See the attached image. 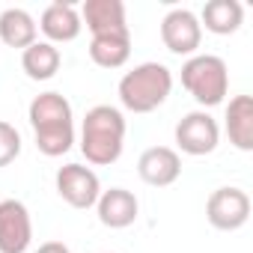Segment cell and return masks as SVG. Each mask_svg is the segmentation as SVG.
Instances as JSON below:
<instances>
[{
  "mask_svg": "<svg viewBox=\"0 0 253 253\" xmlns=\"http://www.w3.org/2000/svg\"><path fill=\"white\" fill-rule=\"evenodd\" d=\"M131 57V36L128 30L122 33H104V36H92L89 42V60L101 69H119Z\"/></svg>",
  "mask_w": 253,
  "mask_h": 253,
  "instance_id": "9a60e30c",
  "label": "cell"
},
{
  "mask_svg": "<svg viewBox=\"0 0 253 253\" xmlns=\"http://www.w3.org/2000/svg\"><path fill=\"white\" fill-rule=\"evenodd\" d=\"M173 89V72L164 63H140L119 81V101L131 113L158 110Z\"/></svg>",
  "mask_w": 253,
  "mask_h": 253,
  "instance_id": "7a4b0ae2",
  "label": "cell"
},
{
  "mask_svg": "<svg viewBox=\"0 0 253 253\" xmlns=\"http://www.w3.org/2000/svg\"><path fill=\"white\" fill-rule=\"evenodd\" d=\"M30 125L33 131H48V128H63V125H75L72 122V104L66 95L60 92H42L30 101Z\"/></svg>",
  "mask_w": 253,
  "mask_h": 253,
  "instance_id": "7c38bea8",
  "label": "cell"
},
{
  "mask_svg": "<svg viewBox=\"0 0 253 253\" xmlns=\"http://www.w3.org/2000/svg\"><path fill=\"white\" fill-rule=\"evenodd\" d=\"M137 173H140V179L146 185L167 188L182 176V158L170 146H149L137 161Z\"/></svg>",
  "mask_w": 253,
  "mask_h": 253,
  "instance_id": "9c48e42d",
  "label": "cell"
},
{
  "mask_svg": "<svg viewBox=\"0 0 253 253\" xmlns=\"http://www.w3.org/2000/svg\"><path fill=\"white\" fill-rule=\"evenodd\" d=\"M78 15H81V24H86V30L92 36L128 30V24H125V3H122V0H86Z\"/></svg>",
  "mask_w": 253,
  "mask_h": 253,
  "instance_id": "30bf717a",
  "label": "cell"
},
{
  "mask_svg": "<svg viewBox=\"0 0 253 253\" xmlns=\"http://www.w3.org/2000/svg\"><path fill=\"white\" fill-rule=\"evenodd\" d=\"M182 86L203 107H217L229 92V69L214 54H194L182 66Z\"/></svg>",
  "mask_w": 253,
  "mask_h": 253,
  "instance_id": "3957f363",
  "label": "cell"
},
{
  "mask_svg": "<svg viewBox=\"0 0 253 253\" xmlns=\"http://www.w3.org/2000/svg\"><path fill=\"white\" fill-rule=\"evenodd\" d=\"M226 134L229 143L241 152L253 149V98L250 95H235L226 104Z\"/></svg>",
  "mask_w": 253,
  "mask_h": 253,
  "instance_id": "5bb4252c",
  "label": "cell"
},
{
  "mask_svg": "<svg viewBox=\"0 0 253 253\" xmlns=\"http://www.w3.org/2000/svg\"><path fill=\"white\" fill-rule=\"evenodd\" d=\"M39 27H42V33L48 36V42L54 45V42H72V39H78L84 24H81V15H78V9H75L72 3L57 0V3L45 6Z\"/></svg>",
  "mask_w": 253,
  "mask_h": 253,
  "instance_id": "4fadbf2b",
  "label": "cell"
},
{
  "mask_svg": "<svg viewBox=\"0 0 253 253\" xmlns=\"http://www.w3.org/2000/svg\"><path fill=\"white\" fill-rule=\"evenodd\" d=\"M60 63H63L60 48L51 42H33L21 54V69L27 72L30 81H51L60 72Z\"/></svg>",
  "mask_w": 253,
  "mask_h": 253,
  "instance_id": "ac0fdd59",
  "label": "cell"
},
{
  "mask_svg": "<svg viewBox=\"0 0 253 253\" xmlns=\"http://www.w3.org/2000/svg\"><path fill=\"white\" fill-rule=\"evenodd\" d=\"M36 253H72V250H69L63 241H45V244H42Z\"/></svg>",
  "mask_w": 253,
  "mask_h": 253,
  "instance_id": "ffe728a7",
  "label": "cell"
},
{
  "mask_svg": "<svg viewBox=\"0 0 253 253\" xmlns=\"http://www.w3.org/2000/svg\"><path fill=\"white\" fill-rule=\"evenodd\" d=\"M241 21H244V9L238 0H209L203 6V18H200V24H206V30L214 36L235 33Z\"/></svg>",
  "mask_w": 253,
  "mask_h": 253,
  "instance_id": "e0dca14e",
  "label": "cell"
},
{
  "mask_svg": "<svg viewBox=\"0 0 253 253\" xmlns=\"http://www.w3.org/2000/svg\"><path fill=\"white\" fill-rule=\"evenodd\" d=\"M36 33H39V27H36L33 15L27 9L12 6V9L0 12V42L3 45L24 51V48H30L36 42Z\"/></svg>",
  "mask_w": 253,
  "mask_h": 253,
  "instance_id": "2e32d148",
  "label": "cell"
},
{
  "mask_svg": "<svg viewBox=\"0 0 253 253\" xmlns=\"http://www.w3.org/2000/svg\"><path fill=\"white\" fill-rule=\"evenodd\" d=\"M21 155V134L15 125L0 119V167H9Z\"/></svg>",
  "mask_w": 253,
  "mask_h": 253,
  "instance_id": "d6986e66",
  "label": "cell"
},
{
  "mask_svg": "<svg viewBox=\"0 0 253 253\" xmlns=\"http://www.w3.org/2000/svg\"><path fill=\"white\" fill-rule=\"evenodd\" d=\"M206 217L214 229H241L250 217V197L241 188H217L206 203Z\"/></svg>",
  "mask_w": 253,
  "mask_h": 253,
  "instance_id": "8992f818",
  "label": "cell"
},
{
  "mask_svg": "<svg viewBox=\"0 0 253 253\" xmlns=\"http://www.w3.org/2000/svg\"><path fill=\"white\" fill-rule=\"evenodd\" d=\"M104 253H110V250H104Z\"/></svg>",
  "mask_w": 253,
  "mask_h": 253,
  "instance_id": "44dd1931",
  "label": "cell"
},
{
  "mask_svg": "<svg viewBox=\"0 0 253 253\" xmlns=\"http://www.w3.org/2000/svg\"><path fill=\"white\" fill-rule=\"evenodd\" d=\"M176 143L185 155H209L217 149L220 143V128L211 113L206 110H194V113H185L176 125Z\"/></svg>",
  "mask_w": 253,
  "mask_h": 253,
  "instance_id": "277c9868",
  "label": "cell"
},
{
  "mask_svg": "<svg viewBox=\"0 0 253 253\" xmlns=\"http://www.w3.org/2000/svg\"><path fill=\"white\" fill-rule=\"evenodd\" d=\"M98 220L110 229H125V226H131L137 220V211H140V203L131 191H125V188H110V191H101L98 203Z\"/></svg>",
  "mask_w": 253,
  "mask_h": 253,
  "instance_id": "8fae6325",
  "label": "cell"
},
{
  "mask_svg": "<svg viewBox=\"0 0 253 253\" xmlns=\"http://www.w3.org/2000/svg\"><path fill=\"white\" fill-rule=\"evenodd\" d=\"M57 194L72 209H92L101 197L98 176L84 164H66L57 170Z\"/></svg>",
  "mask_w": 253,
  "mask_h": 253,
  "instance_id": "52a82bcc",
  "label": "cell"
},
{
  "mask_svg": "<svg viewBox=\"0 0 253 253\" xmlns=\"http://www.w3.org/2000/svg\"><path fill=\"white\" fill-rule=\"evenodd\" d=\"M125 146V116L110 104H95L84 116L81 152L95 167H110L119 161Z\"/></svg>",
  "mask_w": 253,
  "mask_h": 253,
  "instance_id": "6da1fadb",
  "label": "cell"
},
{
  "mask_svg": "<svg viewBox=\"0 0 253 253\" xmlns=\"http://www.w3.org/2000/svg\"><path fill=\"white\" fill-rule=\"evenodd\" d=\"M33 238L30 211L21 200H0V253H24Z\"/></svg>",
  "mask_w": 253,
  "mask_h": 253,
  "instance_id": "ba28073f",
  "label": "cell"
},
{
  "mask_svg": "<svg viewBox=\"0 0 253 253\" xmlns=\"http://www.w3.org/2000/svg\"><path fill=\"white\" fill-rule=\"evenodd\" d=\"M161 42L179 57H194L203 42V24L191 9H170L161 21Z\"/></svg>",
  "mask_w": 253,
  "mask_h": 253,
  "instance_id": "5b68a950",
  "label": "cell"
}]
</instances>
